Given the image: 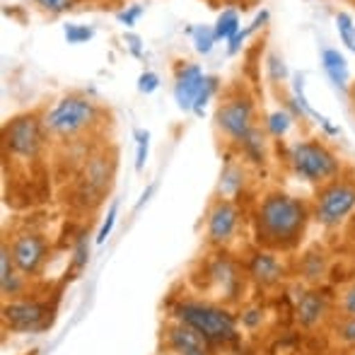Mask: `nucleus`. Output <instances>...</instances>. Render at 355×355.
Listing matches in <instances>:
<instances>
[{
  "label": "nucleus",
  "instance_id": "nucleus-35",
  "mask_svg": "<svg viewBox=\"0 0 355 355\" xmlns=\"http://www.w3.org/2000/svg\"><path fill=\"white\" fill-rule=\"evenodd\" d=\"M157 87H159V75L157 73H153V71L141 73V78H138V92H141V94H153Z\"/></svg>",
  "mask_w": 355,
  "mask_h": 355
},
{
  "label": "nucleus",
  "instance_id": "nucleus-22",
  "mask_svg": "<svg viewBox=\"0 0 355 355\" xmlns=\"http://www.w3.org/2000/svg\"><path fill=\"white\" fill-rule=\"evenodd\" d=\"M215 29V37H218V42H230V39L234 37V34L242 29V19H239V12L232 8L223 10V12L218 15V22L213 24Z\"/></svg>",
  "mask_w": 355,
  "mask_h": 355
},
{
  "label": "nucleus",
  "instance_id": "nucleus-20",
  "mask_svg": "<svg viewBox=\"0 0 355 355\" xmlns=\"http://www.w3.org/2000/svg\"><path fill=\"white\" fill-rule=\"evenodd\" d=\"M334 348L341 351H355V317H338L329 329Z\"/></svg>",
  "mask_w": 355,
  "mask_h": 355
},
{
  "label": "nucleus",
  "instance_id": "nucleus-26",
  "mask_svg": "<svg viewBox=\"0 0 355 355\" xmlns=\"http://www.w3.org/2000/svg\"><path fill=\"white\" fill-rule=\"evenodd\" d=\"M218 85H220V80L215 78V75H206V80H203V87H201V92H198L196 102H193V109H191L196 116H203V109H206V104L213 99V94L218 92Z\"/></svg>",
  "mask_w": 355,
  "mask_h": 355
},
{
  "label": "nucleus",
  "instance_id": "nucleus-15",
  "mask_svg": "<svg viewBox=\"0 0 355 355\" xmlns=\"http://www.w3.org/2000/svg\"><path fill=\"white\" fill-rule=\"evenodd\" d=\"M203 80H206V73H203L201 66H196V63L179 66L177 75H174V99H177V107L182 112L193 109V102H196L198 92L203 87Z\"/></svg>",
  "mask_w": 355,
  "mask_h": 355
},
{
  "label": "nucleus",
  "instance_id": "nucleus-23",
  "mask_svg": "<svg viewBox=\"0 0 355 355\" xmlns=\"http://www.w3.org/2000/svg\"><path fill=\"white\" fill-rule=\"evenodd\" d=\"M189 34H191L193 39V49H196L198 53H211L213 51V44L218 42V37H215V29L211 24H196V27H189Z\"/></svg>",
  "mask_w": 355,
  "mask_h": 355
},
{
  "label": "nucleus",
  "instance_id": "nucleus-36",
  "mask_svg": "<svg viewBox=\"0 0 355 355\" xmlns=\"http://www.w3.org/2000/svg\"><path fill=\"white\" fill-rule=\"evenodd\" d=\"M116 213H119V203L114 201L112 203V208H109V213H107V220H104V225L99 227V232H97V244H102L104 239L112 234V230H114V223H116Z\"/></svg>",
  "mask_w": 355,
  "mask_h": 355
},
{
  "label": "nucleus",
  "instance_id": "nucleus-11",
  "mask_svg": "<svg viewBox=\"0 0 355 355\" xmlns=\"http://www.w3.org/2000/svg\"><path fill=\"white\" fill-rule=\"evenodd\" d=\"M10 252H12L15 266L19 268L24 278H37L49 261V242L37 230H17L8 239Z\"/></svg>",
  "mask_w": 355,
  "mask_h": 355
},
{
  "label": "nucleus",
  "instance_id": "nucleus-2",
  "mask_svg": "<svg viewBox=\"0 0 355 355\" xmlns=\"http://www.w3.org/2000/svg\"><path fill=\"white\" fill-rule=\"evenodd\" d=\"M172 319L191 327L208 343H227L237 338L239 319L223 304L208 302V300H179L172 307Z\"/></svg>",
  "mask_w": 355,
  "mask_h": 355
},
{
  "label": "nucleus",
  "instance_id": "nucleus-10",
  "mask_svg": "<svg viewBox=\"0 0 355 355\" xmlns=\"http://www.w3.org/2000/svg\"><path fill=\"white\" fill-rule=\"evenodd\" d=\"M51 312L49 302L37 297H17L3 302V327L5 331L12 334H37L51 324Z\"/></svg>",
  "mask_w": 355,
  "mask_h": 355
},
{
  "label": "nucleus",
  "instance_id": "nucleus-7",
  "mask_svg": "<svg viewBox=\"0 0 355 355\" xmlns=\"http://www.w3.org/2000/svg\"><path fill=\"white\" fill-rule=\"evenodd\" d=\"M114 177V159L107 153H94L85 157L80 174L75 179V198L83 208L102 203L104 193L112 187Z\"/></svg>",
  "mask_w": 355,
  "mask_h": 355
},
{
  "label": "nucleus",
  "instance_id": "nucleus-42",
  "mask_svg": "<svg viewBox=\"0 0 355 355\" xmlns=\"http://www.w3.org/2000/svg\"><path fill=\"white\" fill-rule=\"evenodd\" d=\"M351 355H355V351H351Z\"/></svg>",
  "mask_w": 355,
  "mask_h": 355
},
{
  "label": "nucleus",
  "instance_id": "nucleus-27",
  "mask_svg": "<svg viewBox=\"0 0 355 355\" xmlns=\"http://www.w3.org/2000/svg\"><path fill=\"white\" fill-rule=\"evenodd\" d=\"M239 148H242V153L247 155L252 162H257V164L263 162V136H261V131H259V128H254L252 136L239 145Z\"/></svg>",
  "mask_w": 355,
  "mask_h": 355
},
{
  "label": "nucleus",
  "instance_id": "nucleus-1",
  "mask_svg": "<svg viewBox=\"0 0 355 355\" xmlns=\"http://www.w3.org/2000/svg\"><path fill=\"white\" fill-rule=\"evenodd\" d=\"M309 220H312V208L304 198L276 189L259 201L254 213V234L261 249L285 254L302 244Z\"/></svg>",
  "mask_w": 355,
  "mask_h": 355
},
{
  "label": "nucleus",
  "instance_id": "nucleus-28",
  "mask_svg": "<svg viewBox=\"0 0 355 355\" xmlns=\"http://www.w3.org/2000/svg\"><path fill=\"white\" fill-rule=\"evenodd\" d=\"M63 34H66L68 44H87L89 39L94 37V29L85 27V24H66V27H63Z\"/></svg>",
  "mask_w": 355,
  "mask_h": 355
},
{
  "label": "nucleus",
  "instance_id": "nucleus-32",
  "mask_svg": "<svg viewBox=\"0 0 355 355\" xmlns=\"http://www.w3.org/2000/svg\"><path fill=\"white\" fill-rule=\"evenodd\" d=\"M34 3H37L39 8L49 15H63V12H68V10L75 8L78 0H34Z\"/></svg>",
  "mask_w": 355,
  "mask_h": 355
},
{
  "label": "nucleus",
  "instance_id": "nucleus-4",
  "mask_svg": "<svg viewBox=\"0 0 355 355\" xmlns=\"http://www.w3.org/2000/svg\"><path fill=\"white\" fill-rule=\"evenodd\" d=\"M97 121L99 107L83 94H66L44 114L46 133L53 138H61V141H73V138L83 136Z\"/></svg>",
  "mask_w": 355,
  "mask_h": 355
},
{
  "label": "nucleus",
  "instance_id": "nucleus-12",
  "mask_svg": "<svg viewBox=\"0 0 355 355\" xmlns=\"http://www.w3.org/2000/svg\"><path fill=\"white\" fill-rule=\"evenodd\" d=\"M247 276L259 288L271 290L278 288L285 278H288V263L281 257V252H271V249H259L249 257L247 261Z\"/></svg>",
  "mask_w": 355,
  "mask_h": 355
},
{
  "label": "nucleus",
  "instance_id": "nucleus-43",
  "mask_svg": "<svg viewBox=\"0 0 355 355\" xmlns=\"http://www.w3.org/2000/svg\"><path fill=\"white\" fill-rule=\"evenodd\" d=\"M254 3H257V0H254Z\"/></svg>",
  "mask_w": 355,
  "mask_h": 355
},
{
  "label": "nucleus",
  "instance_id": "nucleus-16",
  "mask_svg": "<svg viewBox=\"0 0 355 355\" xmlns=\"http://www.w3.org/2000/svg\"><path fill=\"white\" fill-rule=\"evenodd\" d=\"M24 290H27V278L15 266L12 252H10L8 237H5L0 244V297H3V302L24 297L27 295Z\"/></svg>",
  "mask_w": 355,
  "mask_h": 355
},
{
  "label": "nucleus",
  "instance_id": "nucleus-13",
  "mask_svg": "<svg viewBox=\"0 0 355 355\" xmlns=\"http://www.w3.org/2000/svg\"><path fill=\"white\" fill-rule=\"evenodd\" d=\"M331 312H334L331 297L319 288H307L297 297V304H295V319L307 331L324 327L331 319Z\"/></svg>",
  "mask_w": 355,
  "mask_h": 355
},
{
  "label": "nucleus",
  "instance_id": "nucleus-8",
  "mask_svg": "<svg viewBox=\"0 0 355 355\" xmlns=\"http://www.w3.org/2000/svg\"><path fill=\"white\" fill-rule=\"evenodd\" d=\"M254 99L249 94H234L218 104L215 109V126L230 143L242 145L257 128L254 123Z\"/></svg>",
  "mask_w": 355,
  "mask_h": 355
},
{
  "label": "nucleus",
  "instance_id": "nucleus-17",
  "mask_svg": "<svg viewBox=\"0 0 355 355\" xmlns=\"http://www.w3.org/2000/svg\"><path fill=\"white\" fill-rule=\"evenodd\" d=\"M164 346H167V353L177 355V353L193 351V348H206V346H211V343L198 331H193L191 327L172 319V322L167 324V329H164Z\"/></svg>",
  "mask_w": 355,
  "mask_h": 355
},
{
  "label": "nucleus",
  "instance_id": "nucleus-37",
  "mask_svg": "<svg viewBox=\"0 0 355 355\" xmlns=\"http://www.w3.org/2000/svg\"><path fill=\"white\" fill-rule=\"evenodd\" d=\"M75 268H83L85 263H87V242L85 239H80L78 247H75V259H73Z\"/></svg>",
  "mask_w": 355,
  "mask_h": 355
},
{
  "label": "nucleus",
  "instance_id": "nucleus-24",
  "mask_svg": "<svg viewBox=\"0 0 355 355\" xmlns=\"http://www.w3.org/2000/svg\"><path fill=\"white\" fill-rule=\"evenodd\" d=\"M295 123V116L285 109H278V112H271L266 116V131L271 133L273 138H283L285 133L290 131V126Z\"/></svg>",
  "mask_w": 355,
  "mask_h": 355
},
{
  "label": "nucleus",
  "instance_id": "nucleus-14",
  "mask_svg": "<svg viewBox=\"0 0 355 355\" xmlns=\"http://www.w3.org/2000/svg\"><path fill=\"white\" fill-rule=\"evenodd\" d=\"M206 278L213 285L215 297L223 300H232L234 295H239V290L244 285V278L239 273L237 263L227 257H215L206 268Z\"/></svg>",
  "mask_w": 355,
  "mask_h": 355
},
{
  "label": "nucleus",
  "instance_id": "nucleus-19",
  "mask_svg": "<svg viewBox=\"0 0 355 355\" xmlns=\"http://www.w3.org/2000/svg\"><path fill=\"white\" fill-rule=\"evenodd\" d=\"M322 68L329 75L334 85H336L341 92L348 89V80H351V71H348V61L338 49H324L322 51Z\"/></svg>",
  "mask_w": 355,
  "mask_h": 355
},
{
  "label": "nucleus",
  "instance_id": "nucleus-25",
  "mask_svg": "<svg viewBox=\"0 0 355 355\" xmlns=\"http://www.w3.org/2000/svg\"><path fill=\"white\" fill-rule=\"evenodd\" d=\"M334 307H336L338 317H355V278L338 290Z\"/></svg>",
  "mask_w": 355,
  "mask_h": 355
},
{
  "label": "nucleus",
  "instance_id": "nucleus-6",
  "mask_svg": "<svg viewBox=\"0 0 355 355\" xmlns=\"http://www.w3.org/2000/svg\"><path fill=\"white\" fill-rule=\"evenodd\" d=\"M46 126L37 114H19L3 126V148L15 159H37L46 141Z\"/></svg>",
  "mask_w": 355,
  "mask_h": 355
},
{
  "label": "nucleus",
  "instance_id": "nucleus-40",
  "mask_svg": "<svg viewBox=\"0 0 355 355\" xmlns=\"http://www.w3.org/2000/svg\"><path fill=\"white\" fill-rule=\"evenodd\" d=\"M177 355H211V351L206 348H193V351H187V353H177Z\"/></svg>",
  "mask_w": 355,
  "mask_h": 355
},
{
  "label": "nucleus",
  "instance_id": "nucleus-5",
  "mask_svg": "<svg viewBox=\"0 0 355 355\" xmlns=\"http://www.w3.org/2000/svg\"><path fill=\"white\" fill-rule=\"evenodd\" d=\"M355 213V179L336 177L317 189L312 203V220L324 230H338Z\"/></svg>",
  "mask_w": 355,
  "mask_h": 355
},
{
  "label": "nucleus",
  "instance_id": "nucleus-29",
  "mask_svg": "<svg viewBox=\"0 0 355 355\" xmlns=\"http://www.w3.org/2000/svg\"><path fill=\"white\" fill-rule=\"evenodd\" d=\"M266 68H268V78H271L273 83H285V80H288V68H285L283 58L278 56V53H268Z\"/></svg>",
  "mask_w": 355,
  "mask_h": 355
},
{
  "label": "nucleus",
  "instance_id": "nucleus-39",
  "mask_svg": "<svg viewBox=\"0 0 355 355\" xmlns=\"http://www.w3.org/2000/svg\"><path fill=\"white\" fill-rule=\"evenodd\" d=\"M247 37H249V32H247V29H239V32L234 34V37L227 42V51H230V53H237V51H239V46H242V44H244V39H247Z\"/></svg>",
  "mask_w": 355,
  "mask_h": 355
},
{
  "label": "nucleus",
  "instance_id": "nucleus-34",
  "mask_svg": "<svg viewBox=\"0 0 355 355\" xmlns=\"http://www.w3.org/2000/svg\"><path fill=\"white\" fill-rule=\"evenodd\" d=\"M143 12H145V8H143V5H131V8L121 10V12L116 15V19L123 24V27H133V24H136L138 19L143 17Z\"/></svg>",
  "mask_w": 355,
  "mask_h": 355
},
{
  "label": "nucleus",
  "instance_id": "nucleus-38",
  "mask_svg": "<svg viewBox=\"0 0 355 355\" xmlns=\"http://www.w3.org/2000/svg\"><path fill=\"white\" fill-rule=\"evenodd\" d=\"M126 46H128V51L133 53L136 58H143V46H141V37H136V34H126Z\"/></svg>",
  "mask_w": 355,
  "mask_h": 355
},
{
  "label": "nucleus",
  "instance_id": "nucleus-9",
  "mask_svg": "<svg viewBox=\"0 0 355 355\" xmlns=\"http://www.w3.org/2000/svg\"><path fill=\"white\" fill-rule=\"evenodd\" d=\"M242 232V211L230 198H213L206 211V242L213 249H230Z\"/></svg>",
  "mask_w": 355,
  "mask_h": 355
},
{
  "label": "nucleus",
  "instance_id": "nucleus-31",
  "mask_svg": "<svg viewBox=\"0 0 355 355\" xmlns=\"http://www.w3.org/2000/svg\"><path fill=\"white\" fill-rule=\"evenodd\" d=\"M336 29H338V37L346 46H351L353 42V34H355V24H353V17L348 12H338L336 15Z\"/></svg>",
  "mask_w": 355,
  "mask_h": 355
},
{
  "label": "nucleus",
  "instance_id": "nucleus-30",
  "mask_svg": "<svg viewBox=\"0 0 355 355\" xmlns=\"http://www.w3.org/2000/svg\"><path fill=\"white\" fill-rule=\"evenodd\" d=\"M148 148H150V133L138 128L136 131V169L141 172L148 162Z\"/></svg>",
  "mask_w": 355,
  "mask_h": 355
},
{
  "label": "nucleus",
  "instance_id": "nucleus-21",
  "mask_svg": "<svg viewBox=\"0 0 355 355\" xmlns=\"http://www.w3.org/2000/svg\"><path fill=\"white\" fill-rule=\"evenodd\" d=\"M244 169L239 164H227L220 174V184H218V191L220 196L218 198H230L232 201L234 193H239L244 189Z\"/></svg>",
  "mask_w": 355,
  "mask_h": 355
},
{
  "label": "nucleus",
  "instance_id": "nucleus-18",
  "mask_svg": "<svg viewBox=\"0 0 355 355\" xmlns=\"http://www.w3.org/2000/svg\"><path fill=\"white\" fill-rule=\"evenodd\" d=\"M297 273L307 288H319L329 276V254L319 247L304 252L302 257H300Z\"/></svg>",
  "mask_w": 355,
  "mask_h": 355
},
{
  "label": "nucleus",
  "instance_id": "nucleus-41",
  "mask_svg": "<svg viewBox=\"0 0 355 355\" xmlns=\"http://www.w3.org/2000/svg\"><path fill=\"white\" fill-rule=\"evenodd\" d=\"M348 49H351V51L355 53V34H353V42H351V46H348Z\"/></svg>",
  "mask_w": 355,
  "mask_h": 355
},
{
  "label": "nucleus",
  "instance_id": "nucleus-3",
  "mask_svg": "<svg viewBox=\"0 0 355 355\" xmlns=\"http://www.w3.org/2000/svg\"><path fill=\"white\" fill-rule=\"evenodd\" d=\"M288 164L295 177H300L307 184H314L317 189L331 182V179L341 177L343 172V162L338 159V155L327 143L317 141V138L290 143Z\"/></svg>",
  "mask_w": 355,
  "mask_h": 355
},
{
  "label": "nucleus",
  "instance_id": "nucleus-33",
  "mask_svg": "<svg viewBox=\"0 0 355 355\" xmlns=\"http://www.w3.org/2000/svg\"><path fill=\"white\" fill-rule=\"evenodd\" d=\"M239 322H242L244 329L254 331V329H259L263 324V309L261 307H247V309H242V314H239Z\"/></svg>",
  "mask_w": 355,
  "mask_h": 355
}]
</instances>
